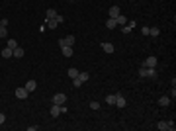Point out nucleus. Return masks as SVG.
I'll return each instance as SVG.
<instances>
[{
	"instance_id": "nucleus-1",
	"label": "nucleus",
	"mask_w": 176,
	"mask_h": 131,
	"mask_svg": "<svg viewBox=\"0 0 176 131\" xmlns=\"http://www.w3.org/2000/svg\"><path fill=\"white\" fill-rule=\"evenodd\" d=\"M49 112H51V116H53V118H57V116L65 114V112H67V108H65V104H63V106H61V104H51Z\"/></svg>"
},
{
	"instance_id": "nucleus-2",
	"label": "nucleus",
	"mask_w": 176,
	"mask_h": 131,
	"mask_svg": "<svg viewBox=\"0 0 176 131\" xmlns=\"http://www.w3.org/2000/svg\"><path fill=\"white\" fill-rule=\"evenodd\" d=\"M75 43H77V37H75V35H67L63 39H59V47H73Z\"/></svg>"
},
{
	"instance_id": "nucleus-3",
	"label": "nucleus",
	"mask_w": 176,
	"mask_h": 131,
	"mask_svg": "<svg viewBox=\"0 0 176 131\" xmlns=\"http://www.w3.org/2000/svg\"><path fill=\"white\" fill-rule=\"evenodd\" d=\"M157 63H159V61H157V57L151 55V57H147L143 63H141V67H147V69H157Z\"/></svg>"
},
{
	"instance_id": "nucleus-4",
	"label": "nucleus",
	"mask_w": 176,
	"mask_h": 131,
	"mask_svg": "<svg viewBox=\"0 0 176 131\" xmlns=\"http://www.w3.org/2000/svg\"><path fill=\"white\" fill-rule=\"evenodd\" d=\"M65 102H67V94H63V92H59V94L53 96V104H61V106H63Z\"/></svg>"
},
{
	"instance_id": "nucleus-5",
	"label": "nucleus",
	"mask_w": 176,
	"mask_h": 131,
	"mask_svg": "<svg viewBox=\"0 0 176 131\" xmlns=\"http://www.w3.org/2000/svg\"><path fill=\"white\" fill-rule=\"evenodd\" d=\"M28 96H30V92H28V90H26V88H16V98H20V100H26L28 98Z\"/></svg>"
},
{
	"instance_id": "nucleus-6",
	"label": "nucleus",
	"mask_w": 176,
	"mask_h": 131,
	"mask_svg": "<svg viewBox=\"0 0 176 131\" xmlns=\"http://www.w3.org/2000/svg\"><path fill=\"white\" fill-rule=\"evenodd\" d=\"M26 90H28V92H30V94H32L33 90H35V88H37V82H35V80H33V78H30V80H28V82H26Z\"/></svg>"
},
{
	"instance_id": "nucleus-7",
	"label": "nucleus",
	"mask_w": 176,
	"mask_h": 131,
	"mask_svg": "<svg viewBox=\"0 0 176 131\" xmlns=\"http://www.w3.org/2000/svg\"><path fill=\"white\" fill-rule=\"evenodd\" d=\"M108 16H110V18H114V20H116V18L120 16V6H112L110 10H108Z\"/></svg>"
},
{
	"instance_id": "nucleus-8",
	"label": "nucleus",
	"mask_w": 176,
	"mask_h": 131,
	"mask_svg": "<svg viewBox=\"0 0 176 131\" xmlns=\"http://www.w3.org/2000/svg\"><path fill=\"white\" fill-rule=\"evenodd\" d=\"M116 106H118V108H125V98H123V94H116Z\"/></svg>"
},
{
	"instance_id": "nucleus-9",
	"label": "nucleus",
	"mask_w": 176,
	"mask_h": 131,
	"mask_svg": "<svg viewBox=\"0 0 176 131\" xmlns=\"http://www.w3.org/2000/svg\"><path fill=\"white\" fill-rule=\"evenodd\" d=\"M2 57H4V59L14 57V49H12V47H4V49H2Z\"/></svg>"
},
{
	"instance_id": "nucleus-10",
	"label": "nucleus",
	"mask_w": 176,
	"mask_h": 131,
	"mask_svg": "<svg viewBox=\"0 0 176 131\" xmlns=\"http://www.w3.org/2000/svg\"><path fill=\"white\" fill-rule=\"evenodd\" d=\"M100 47H102V49H104V51H106V53H114V45H112V43H108V41H104V43H102V45H100Z\"/></svg>"
},
{
	"instance_id": "nucleus-11",
	"label": "nucleus",
	"mask_w": 176,
	"mask_h": 131,
	"mask_svg": "<svg viewBox=\"0 0 176 131\" xmlns=\"http://www.w3.org/2000/svg\"><path fill=\"white\" fill-rule=\"evenodd\" d=\"M24 55H26V51H24L22 47H14V57L16 59H22Z\"/></svg>"
},
{
	"instance_id": "nucleus-12",
	"label": "nucleus",
	"mask_w": 176,
	"mask_h": 131,
	"mask_svg": "<svg viewBox=\"0 0 176 131\" xmlns=\"http://www.w3.org/2000/svg\"><path fill=\"white\" fill-rule=\"evenodd\" d=\"M106 28H108V30H116V28H118V22H116L114 18H108V22H106Z\"/></svg>"
},
{
	"instance_id": "nucleus-13",
	"label": "nucleus",
	"mask_w": 176,
	"mask_h": 131,
	"mask_svg": "<svg viewBox=\"0 0 176 131\" xmlns=\"http://www.w3.org/2000/svg\"><path fill=\"white\" fill-rule=\"evenodd\" d=\"M147 69V67H145ZM157 77V69H147V73H145V78H155Z\"/></svg>"
},
{
	"instance_id": "nucleus-14",
	"label": "nucleus",
	"mask_w": 176,
	"mask_h": 131,
	"mask_svg": "<svg viewBox=\"0 0 176 131\" xmlns=\"http://www.w3.org/2000/svg\"><path fill=\"white\" fill-rule=\"evenodd\" d=\"M159 106H163V108L170 106V98H168V96H163V98L159 100Z\"/></svg>"
},
{
	"instance_id": "nucleus-15",
	"label": "nucleus",
	"mask_w": 176,
	"mask_h": 131,
	"mask_svg": "<svg viewBox=\"0 0 176 131\" xmlns=\"http://www.w3.org/2000/svg\"><path fill=\"white\" fill-rule=\"evenodd\" d=\"M45 16H47V20H53V18H57V10H55V8H49Z\"/></svg>"
},
{
	"instance_id": "nucleus-16",
	"label": "nucleus",
	"mask_w": 176,
	"mask_h": 131,
	"mask_svg": "<svg viewBox=\"0 0 176 131\" xmlns=\"http://www.w3.org/2000/svg\"><path fill=\"white\" fill-rule=\"evenodd\" d=\"M157 129H161V131H168V123H166V121H159V123H157Z\"/></svg>"
},
{
	"instance_id": "nucleus-17",
	"label": "nucleus",
	"mask_w": 176,
	"mask_h": 131,
	"mask_svg": "<svg viewBox=\"0 0 176 131\" xmlns=\"http://www.w3.org/2000/svg\"><path fill=\"white\" fill-rule=\"evenodd\" d=\"M61 51L65 57H73V47H61Z\"/></svg>"
},
{
	"instance_id": "nucleus-18",
	"label": "nucleus",
	"mask_w": 176,
	"mask_h": 131,
	"mask_svg": "<svg viewBox=\"0 0 176 131\" xmlns=\"http://www.w3.org/2000/svg\"><path fill=\"white\" fill-rule=\"evenodd\" d=\"M57 26H59V24H57L55 18H53V20H47V28H49V30H55Z\"/></svg>"
},
{
	"instance_id": "nucleus-19",
	"label": "nucleus",
	"mask_w": 176,
	"mask_h": 131,
	"mask_svg": "<svg viewBox=\"0 0 176 131\" xmlns=\"http://www.w3.org/2000/svg\"><path fill=\"white\" fill-rule=\"evenodd\" d=\"M116 22H118V26H125V22H127V18H125V16H118V18H116Z\"/></svg>"
},
{
	"instance_id": "nucleus-20",
	"label": "nucleus",
	"mask_w": 176,
	"mask_h": 131,
	"mask_svg": "<svg viewBox=\"0 0 176 131\" xmlns=\"http://www.w3.org/2000/svg\"><path fill=\"white\" fill-rule=\"evenodd\" d=\"M159 33H161V30H159V28H149V35H153V37H159Z\"/></svg>"
},
{
	"instance_id": "nucleus-21",
	"label": "nucleus",
	"mask_w": 176,
	"mask_h": 131,
	"mask_svg": "<svg viewBox=\"0 0 176 131\" xmlns=\"http://www.w3.org/2000/svg\"><path fill=\"white\" fill-rule=\"evenodd\" d=\"M78 78H80L82 82H88V80H90V75H88V73H78Z\"/></svg>"
},
{
	"instance_id": "nucleus-22",
	"label": "nucleus",
	"mask_w": 176,
	"mask_h": 131,
	"mask_svg": "<svg viewBox=\"0 0 176 131\" xmlns=\"http://www.w3.org/2000/svg\"><path fill=\"white\" fill-rule=\"evenodd\" d=\"M106 102H108L110 106H114V104H116V94H108V96H106Z\"/></svg>"
},
{
	"instance_id": "nucleus-23",
	"label": "nucleus",
	"mask_w": 176,
	"mask_h": 131,
	"mask_svg": "<svg viewBox=\"0 0 176 131\" xmlns=\"http://www.w3.org/2000/svg\"><path fill=\"white\" fill-rule=\"evenodd\" d=\"M82 84H84V82H82V80H80V78H73V86H75V88H80V86H82Z\"/></svg>"
},
{
	"instance_id": "nucleus-24",
	"label": "nucleus",
	"mask_w": 176,
	"mask_h": 131,
	"mask_svg": "<svg viewBox=\"0 0 176 131\" xmlns=\"http://www.w3.org/2000/svg\"><path fill=\"white\" fill-rule=\"evenodd\" d=\"M0 37H8V28L6 26H0Z\"/></svg>"
},
{
	"instance_id": "nucleus-25",
	"label": "nucleus",
	"mask_w": 176,
	"mask_h": 131,
	"mask_svg": "<svg viewBox=\"0 0 176 131\" xmlns=\"http://www.w3.org/2000/svg\"><path fill=\"white\" fill-rule=\"evenodd\" d=\"M69 77H71V78H77L78 77V71H77V69H69Z\"/></svg>"
},
{
	"instance_id": "nucleus-26",
	"label": "nucleus",
	"mask_w": 176,
	"mask_h": 131,
	"mask_svg": "<svg viewBox=\"0 0 176 131\" xmlns=\"http://www.w3.org/2000/svg\"><path fill=\"white\" fill-rule=\"evenodd\" d=\"M90 110H100V102H96V100L90 102Z\"/></svg>"
},
{
	"instance_id": "nucleus-27",
	"label": "nucleus",
	"mask_w": 176,
	"mask_h": 131,
	"mask_svg": "<svg viewBox=\"0 0 176 131\" xmlns=\"http://www.w3.org/2000/svg\"><path fill=\"white\" fill-rule=\"evenodd\" d=\"M8 47H12V49H14V47H18V43H16V39H8Z\"/></svg>"
},
{
	"instance_id": "nucleus-28",
	"label": "nucleus",
	"mask_w": 176,
	"mask_h": 131,
	"mask_svg": "<svg viewBox=\"0 0 176 131\" xmlns=\"http://www.w3.org/2000/svg\"><path fill=\"white\" fill-rule=\"evenodd\" d=\"M166 123H168V131H174V129H176L174 121H166Z\"/></svg>"
},
{
	"instance_id": "nucleus-29",
	"label": "nucleus",
	"mask_w": 176,
	"mask_h": 131,
	"mask_svg": "<svg viewBox=\"0 0 176 131\" xmlns=\"http://www.w3.org/2000/svg\"><path fill=\"white\" fill-rule=\"evenodd\" d=\"M141 33H143V35H149V26H143V28H141Z\"/></svg>"
},
{
	"instance_id": "nucleus-30",
	"label": "nucleus",
	"mask_w": 176,
	"mask_h": 131,
	"mask_svg": "<svg viewBox=\"0 0 176 131\" xmlns=\"http://www.w3.org/2000/svg\"><path fill=\"white\" fill-rule=\"evenodd\" d=\"M121 32H123V33H129V32H131V28H129V26H127V28H125V26H121Z\"/></svg>"
},
{
	"instance_id": "nucleus-31",
	"label": "nucleus",
	"mask_w": 176,
	"mask_h": 131,
	"mask_svg": "<svg viewBox=\"0 0 176 131\" xmlns=\"http://www.w3.org/2000/svg\"><path fill=\"white\" fill-rule=\"evenodd\" d=\"M55 20H57V24H63V22H65V18H63V16H59V14H57Z\"/></svg>"
},
{
	"instance_id": "nucleus-32",
	"label": "nucleus",
	"mask_w": 176,
	"mask_h": 131,
	"mask_svg": "<svg viewBox=\"0 0 176 131\" xmlns=\"http://www.w3.org/2000/svg\"><path fill=\"white\" fill-rule=\"evenodd\" d=\"M0 26H6V28H8V20H6V18H2V20H0Z\"/></svg>"
},
{
	"instance_id": "nucleus-33",
	"label": "nucleus",
	"mask_w": 176,
	"mask_h": 131,
	"mask_svg": "<svg viewBox=\"0 0 176 131\" xmlns=\"http://www.w3.org/2000/svg\"><path fill=\"white\" fill-rule=\"evenodd\" d=\"M4 121H6V116H4V114H0V125H2Z\"/></svg>"
},
{
	"instance_id": "nucleus-34",
	"label": "nucleus",
	"mask_w": 176,
	"mask_h": 131,
	"mask_svg": "<svg viewBox=\"0 0 176 131\" xmlns=\"http://www.w3.org/2000/svg\"><path fill=\"white\" fill-rule=\"evenodd\" d=\"M69 2H75V0H69Z\"/></svg>"
}]
</instances>
